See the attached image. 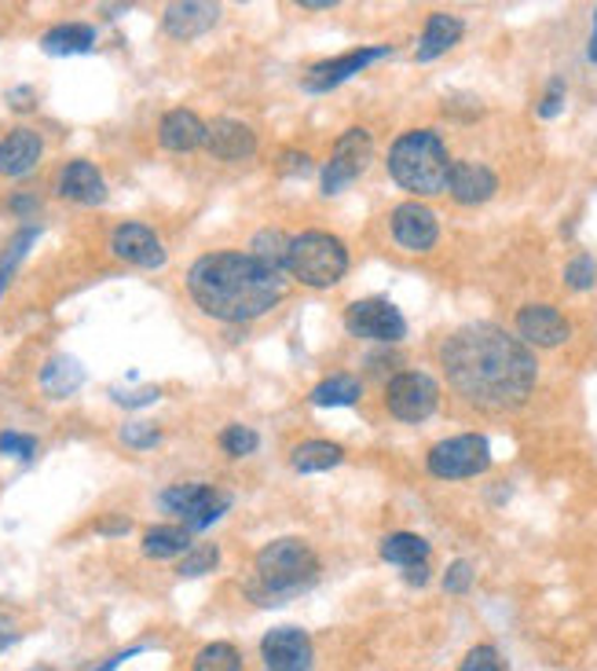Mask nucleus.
<instances>
[{"mask_svg":"<svg viewBox=\"0 0 597 671\" xmlns=\"http://www.w3.org/2000/svg\"><path fill=\"white\" fill-rule=\"evenodd\" d=\"M441 363L451 389L480 411L524 404L539 374L532 349L492 323H473L451 334L441 349Z\"/></svg>","mask_w":597,"mask_h":671,"instance_id":"1","label":"nucleus"},{"mask_svg":"<svg viewBox=\"0 0 597 671\" xmlns=\"http://www.w3.org/2000/svg\"><path fill=\"white\" fill-rule=\"evenodd\" d=\"M188 294L221 323H250L272 312L286 294V276L253 253H205L188 268Z\"/></svg>","mask_w":597,"mask_h":671,"instance_id":"2","label":"nucleus"},{"mask_svg":"<svg viewBox=\"0 0 597 671\" xmlns=\"http://www.w3.org/2000/svg\"><path fill=\"white\" fill-rule=\"evenodd\" d=\"M315 572H320V558H315V551L304 540H297V535L272 540L257 554V580L250 583L246 594L250 602L261 605L290 602L294 594L312 588Z\"/></svg>","mask_w":597,"mask_h":671,"instance_id":"3","label":"nucleus"},{"mask_svg":"<svg viewBox=\"0 0 597 671\" xmlns=\"http://www.w3.org/2000/svg\"><path fill=\"white\" fill-rule=\"evenodd\" d=\"M388 173L411 194H441L451 180V158L444 140L429 129H414L388 148Z\"/></svg>","mask_w":597,"mask_h":671,"instance_id":"4","label":"nucleus"},{"mask_svg":"<svg viewBox=\"0 0 597 671\" xmlns=\"http://www.w3.org/2000/svg\"><path fill=\"white\" fill-rule=\"evenodd\" d=\"M286 272L304 287L326 290L345 279L348 272V250L345 242L331 231H301L290 239V261Z\"/></svg>","mask_w":597,"mask_h":671,"instance_id":"5","label":"nucleus"},{"mask_svg":"<svg viewBox=\"0 0 597 671\" xmlns=\"http://www.w3.org/2000/svg\"><path fill=\"white\" fill-rule=\"evenodd\" d=\"M425 467L444 481L477 478V473H484L487 467H492V444H487V437H480V433L447 437V441H441L429 451Z\"/></svg>","mask_w":597,"mask_h":671,"instance_id":"6","label":"nucleus"},{"mask_svg":"<svg viewBox=\"0 0 597 671\" xmlns=\"http://www.w3.org/2000/svg\"><path fill=\"white\" fill-rule=\"evenodd\" d=\"M385 408L399 422H425L441 408V385L425 371H399L385 385Z\"/></svg>","mask_w":597,"mask_h":671,"instance_id":"7","label":"nucleus"},{"mask_svg":"<svg viewBox=\"0 0 597 671\" xmlns=\"http://www.w3.org/2000/svg\"><path fill=\"white\" fill-rule=\"evenodd\" d=\"M158 503H162L169 514L184 518V524L191 532H199V529H210L216 518L227 514L231 495L216 492V488H210V484H173L158 495Z\"/></svg>","mask_w":597,"mask_h":671,"instance_id":"8","label":"nucleus"},{"mask_svg":"<svg viewBox=\"0 0 597 671\" xmlns=\"http://www.w3.org/2000/svg\"><path fill=\"white\" fill-rule=\"evenodd\" d=\"M371 151H374V140L367 129H348L345 137L334 143L331 151V162L323 166V194H341L352 180H356L363 169L371 166Z\"/></svg>","mask_w":597,"mask_h":671,"instance_id":"9","label":"nucleus"},{"mask_svg":"<svg viewBox=\"0 0 597 671\" xmlns=\"http://www.w3.org/2000/svg\"><path fill=\"white\" fill-rule=\"evenodd\" d=\"M345 327L356 338H371V341H399L407 334V320L399 316L396 304H388L385 298L356 301L345 312Z\"/></svg>","mask_w":597,"mask_h":671,"instance_id":"10","label":"nucleus"},{"mask_svg":"<svg viewBox=\"0 0 597 671\" xmlns=\"http://www.w3.org/2000/svg\"><path fill=\"white\" fill-rule=\"evenodd\" d=\"M388 231H393V239L404 250L425 253L436 247V239H441V221H436V213L429 206L404 202V206H396L393 217H388Z\"/></svg>","mask_w":597,"mask_h":671,"instance_id":"11","label":"nucleus"},{"mask_svg":"<svg viewBox=\"0 0 597 671\" xmlns=\"http://www.w3.org/2000/svg\"><path fill=\"white\" fill-rule=\"evenodd\" d=\"M261 657L267 671H312L315 650L301 628H272L261 642Z\"/></svg>","mask_w":597,"mask_h":671,"instance_id":"12","label":"nucleus"},{"mask_svg":"<svg viewBox=\"0 0 597 671\" xmlns=\"http://www.w3.org/2000/svg\"><path fill=\"white\" fill-rule=\"evenodd\" d=\"M388 48H356V52L348 56H337V59H323V63H315L308 74H304V92H331L337 89L341 81L356 78L360 70H367L377 59H385Z\"/></svg>","mask_w":597,"mask_h":671,"instance_id":"13","label":"nucleus"},{"mask_svg":"<svg viewBox=\"0 0 597 671\" xmlns=\"http://www.w3.org/2000/svg\"><path fill=\"white\" fill-rule=\"evenodd\" d=\"M568 334H571V323L554 309V304H528V309L517 312V338L524 345L557 349V345H565Z\"/></svg>","mask_w":597,"mask_h":671,"instance_id":"14","label":"nucleus"},{"mask_svg":"<svg viewBox=\"0 0 597 671\" xmlns=\"http://www.w3.org/2000/svg\"><path fill=\"white\" fill-rule=\"evenodd\" d=\"M111 250L118 261L136 264V268H162L165 247L148 224H118L111 236Z\"/></svg>","mask_w":597,"mask_h":671,"instance_id":"15","label":"nucleus"},{"mask_svg":"<svg viewBox=\"0 0 597 671\" xmlns=\"http://www.w3.org/2000/svg\"><path fill=\"white\" fill-rule=\"evenodd\" d=\"M205 151L221 162H242L257 151V137L246 121H235V118H216L210 129H205Z\"/></svg>","mask_w":597,"mask_h":671,"instance_id":"16","label":"nucleus"},{"mask_svg":"<svg viewBox=\"0 0 597 671\" xmlns=\"http://www.w3.org/2000/svg\"><path fill=\"white\" fill-rule=\"evenodd\" d=\"M221 19V4H210V0H180V4H169L162 16V30L176 41L199 38Z\"/></svg>","mask_w":597,"mask_h":671,"instance_id":"17","label":"nucleus"},{"mask_svg":"<svg viewBox=\"0 0 597 671\" xmlns=\"http://www.w3.org/2000/svg\"><path fill=\"white\" fill-rule=\"evenodd\" d=\"M498 188V177L492 173L487 166L480 162H458L451 166V180H447V191L451 199L462 202V206H480L495 194Z\"/></svg>","mask_w":597,"mask_h":671,"instance_id":"18","label":"nucleus"},{"mask_svg":"<svg viewBox=\"0 0 597 671\" xmlns=\"http://www.w3.org/2000/svg\"><path fill=\"white\" fill-rule=\"evenodd\" d=\"M55 188L63 199L70 202H81V206H95L107 199V184H103V173L95 169L92 162H84V158H78V162L63 166V173H59Z\"/></svg>","mask_w":597,"mask_h":671,"instance_id":"19","label":"nucleus"},{"mask_svg":"<svg viewBox=\"0 0 597 671\" xmlns=\"http://www.w3.org/2000/svg\"><path fill=\"white\" fill-rule=\"evenodd\" d=\"M44 143L33 129H16L0 140V177H27L41 162Z\"/></svg>","mask_w":597,"mask_h":671,"instance_id":"20","label":"nucleus"},{"mask_svg":"<svg viewBox=\"0 0 597 671\" xmlns=\"http://www.w3.org/2000/svg\"><path fill=\"white\" fill-rule=\"evenodd\" d=\"M205 121L188 111V107H176V111H169L162 118V126H158V140H162V148L169 151H194V148H205Z\"/></svg>","mask_w":597,"mask_h":671,"instance_id":"21","label":"nucleus"},{"mask_svg":"<svg viewBox=\"0 0 597 671\" xmlns=\"http://www.w3.org/2000/svg\"><path fill=\"white\" fill-rule=\"evenodd\" d=\"M462 30H466V27H462V19L436 11V16H429V22H425L422 41H418V52H414V59H418V63L441 59L444 52H451V48L462 41Z\"/></svg>","mask_w":597,"mask_h":671,"instance_id":"22","label":"nucleus"},{"mask_svg":"<svg viewBox=\"0 0 597 671\" xmlns=\"http://www.w3.org/2000/svg\"><path fill=\"white\" fill-rule=\"evenodd\" d=\"M81 382H84V368L74 357H52L41 368V389L48 397H55V400L78 393Z\"/></svg>","mask_w":597,"mask_h":671,"instance_id":"23","label":"nucleus"},{"mask_svg":"<svg viewBox=\"0 0 597 671\" xmlns=\"http://www.w3.org/2000/svg\"><path fill=\"white\" fill-rule=\"evenodd\" d=\"M95 44V30L84 27V22H63V27H52L41 38V48L48 56H81L92 52Z\"/></svg>","mask_w":597,"mask_h":671,"instance_id":"24","label":"nucleus"},{"mask_svg":"<svg viewBox=\"0 0 597 671\" xmlns=\"http://www.w3.org/2000/svg\"><path fill=\"white\" fill-rule=\"evenodd\" d=\"M382 558L393 561L399 569H414V565H429V540L414 532H393L382 540Z\"/></svg>","mask_w":597,"mask_h":671,"instance_id":"25","label":"nucleus"},{"mask_svg":"<svg viewBox=\"0 0 597 671\" xmlns=\"http://www.w3.org/2000/svg\"><path fill=\"white\" fill-rule=\"evenodd\" d=\"M191 543H194V540H191V529H188V524H158V529L143 532V554L158 558V561L191 551Z\"/></svg>","mask_w":597,"mask_h":671,"instance_id":"26","label":"nucleus"},{"mask_svg":"<svg viewBox=\"0 0 597 671\" xmlns=\"http://www.w3.org/2000/svg\"><path fill=\"white\" fill-rule=\"evenodd\" d=\"M360 397H363V385H360V378H352V374H331L312 389V404H320V408H348V404H356Z\"/></svg>","mask_w":597,"mask_h":671,"instance_id":"27","label":"nucleus"},{"mask_svg":"<svg viewBox=\"0 0 597 671\" xmlns=\"http://www.w3.org/2000/svg\"><path fill=\"white\" fill-rule=\"evenodd\" d=\"M294 470L301 473H320V470H334L341 459H345V451L334 441H304L294 448Z\"/></svg>","mask_w":597,"mask_h":671,"instance_id":"28","label":"nucleus"},{"mask_svg":"<svg viewBox=\"0 0 597 671\" xmlns=\"http://www.w3.org/2000/svg\"><path fill=\"white\" fill-rule=\"evenodd\" d=\"M250 247H253V258L267 268H275V272H283L290 261V236H283V231H275V228L257 231Z\"/></svg>","mask_w":597,"mask_h":671,"instance_id":"29","label":"nucleus"},{"mask_svg":"<svg viewBox=\"0 0 597 671\" xmlns=\"http://www.w3.org/2000/svg\"><path fill=\"white\" fill-rule=\"evenodd\" d=\"M41 239V228L38 224H30V228H22L16 239L8 242V250L0 253V294L8 290V283H11V276H16V268H19V261L27 258L30 253V247L33 242Z\"/></svg>","mask_w":597,"mask_h":671,"instance_id":"30","label":"nucleus"},{"mask_svg":"<svg viewBox=\"0 0 597 671\" xmlns=\"http://www.w3.org/2000/svg\"><path fill=\"white\" fill-rule=\"evenodd\" d=\"M191 671H242V657L231 642H210L194 657Z\"/></svg>","mask_w":597,"mask_h":671,"instance_id":"31","label":"nucleus"},{"mask_svg":"<svg viewBox=\"0 0 597 671\" xmlns=\"http://www.w3.org/2000/svg\"><path fill=\"white\" fill-rule=\"evenodd\" d=\"M216 561H221V551H216L213 543H199V547H191L188 551V558L180 561V577H205L210 569H216Z\"/></svg>","mask_w":597,"mask_h":671,"instance_id":"32","label":"nucleus"},{"mask_svg":"<svg viewBox=\"0 0 597 671\" xmlns=\"http://www.w3.org/2000/svg\"><path fill=\"white\" fill-rule=\"evenodd\" d=\"M261 444V437L250 430V425H227L221 433V448L227 451L231 459H242V455H253Z\"/></svg>","mask_w":597,"mask_h":671,"instance_id":"33","label":"nucleus"},{"mask_svg":"<svg viewBox=\"0 0 597 671\" xmlns=\"http://www.w3.org/2000/svg\"><path fill=\"white\" fill-rule=\"evenodd\" d=\"M565 283L571 290H590L597 283V264L590 253H576V258L565 264Z\"/></svg>","mask_w":597,"mask_h":671,"instance_id":"34","label":"nucleus"},{"mask_svg":"<svg viewBox=\"0 0 597 671\" xmlns=\"http://www.w3.org/2000/svg\"><path fill=\"white\" fill-rule=\"evenodd\" d=\"M33 451H38V437H30V433H11V430L0 433V455L33 459Z\"/></svg>","mask_w":597,"mask_h":671,"instance_id":"35","label":"nucleus"},{"mask_svg":"<svg viewBox=\"0 0 597 671\" xmlns=\"http://www.w3.org/2000/svg\"><path fill=\"white\" fill-rule=\"evenodd\" d=\"M121 441H125L129 448H154L158 441H162V430L158 425H148V422H129L125 430H121Z\"/></svg>","mask_w":597,"mask_h":671,"instance_id":"36","label":"nucleus"},{"mask_svg":"<svg viewBox=\"0 0 597 671\" xmlns=\"http://www.w3.org/2000/svg\"><path fill=\"white\" fill-rule=\"evenodd\" d=\"M473 588V565L469 561H451L444 572V591L447 594H466Z\"/></svg>","mask_w":597,"mask_h":671,"instance_id":"37","label":"nucleus"},{"mask_svg":"<svg viewBox=\"0 0 597 671\" xmlns=\"http://www.w3.org/2000/svg\"><path fill=\"white\" fill-rule=\"evenodd\" d=\"M458 671H503V661H498V653L492 645H473Z\"/></svg>","mask_w":597,"mask_h":671,"instance_id":"38","label":"nucleus"},{"mask_svg":"<svg viewBox=\"0 0 597 671\" xmlns=\"http://www.w3.org/2000/svg\"><path fill=\"white\" fill-rule=\"evenodd\" d=\"M111 397L118 400V404H125V408H143V404H154V400L162 397V389L143 385V389H132V393H125V389H111Z\"/></svg>","mask_w":597,"mask_h":671,"instance_id":"39","label":"nucleus"},{"mask_svg":"<svg viewBox=\"0 0 597 671\" xmlns=\"http://www.w3.org/2000/svg\"><path fill=\"white\" fill-rule=\"evenodd\" d=\"M560 107H565V84L560 81H554L550 84V92L543 96V103H539V118H554Z\"/></svg>","mask_w":597,"mask_h":671,"instance_id":"40","label":"nucleus"},{"mask_svg":"<svg viewBox=\"0 0 597 671\" xmlns=\"http://www.w3.org/2000/svg\"><path fill=\"white\" fill-rule=\"evenodd\" d=\"M312 162L308 158H304L301 151H286V154H279V169H283V173H304V169H308Z\"/></svg>","mask_w":597,"mask_h":671,"instance_id":"41","label":"nucleus"},{"mask_svg":"<svg viewBox=\"0 0 597 671\" xmlns=\"http://www.w3.org/2000/svg\"><path fill=\"white\" fill-rule=\"evenodd\" d=\"M38 199H30V194H16V199L8 202V210L11 213H38Z\"/></svg>","mask_w":597,"mask_h":671,"instance_id":"42","label":"nucleus"},{"mask_svg":"<svg viewBox=\"0 0 597 671\" xmlns=\"http://www.w3.org/2000/svg\"><path fill=\"white\" fill-rule=\"evenodd\" d=\"M100 532H103V535H121V532H129V521H125V518H107V521L100 524Z\"/></svg>","mask_w":597,"mask_h":671,"instance_id":"43","label":"nucleus"},{"mask_svg":"<svg viewBox=\"0 0 597 671\" xmlns=\"http://www.w3.org/2000/svg\"><path fill=\"white\" fill-rule=\"evenodd\" d=\"M30 96H33L30 89H11V92H8V103H11V107H22V111H30V107H33Z\"/></svg>","mask_w":597,"mask_h":671,"instance_id":"44","label":"nucleus"},{"mask_svg":"<svg viewBox=\"0 0 597 671\" xmlns=\"http://www.w3.org/2000/svg\"><path fill=\"white\" fill-rule=\"evenodd\" d=\"M11 642H16V628H11L8 617H0V653H4Z\"/></svg>","mask_w":597,"mask_h":671,"instance_id":"45","label":"nucleus"},{"mask_svg":"<svg viewBox=\"0 0 597 671\" xmlns=\"http://www.w3.org/2000/svg\"><path fill=\"white\" fill-rule=\"evenodd\" d=\"M140 653V645H136V650H125V653H118V657H111V661H107V664H100V668H95V671H114L121 661H129V657H136Z\"/></svg>","mask_w":597,"mask_h":671,"instance_id":"46","label":"nucleus"},{"mask_svg":"<svg viewBox=\"0 0 597 671\" xmlns=\"http://www.w3.org/2000/svg\"><path fill=\"white\" fill-rule=\"evenodd\" d=\"M301 8H308V11H326V8H337V0H301Z\"/></svg>","mask_w":597,"mask_h":671,"instance_id":"47","label":"nucleus"},{"mask_svg":"<svg viewBox=\"0 0 597 671\" xmlns=\"http://www.w3.org/2000/svg\"><path fill=\"white\" fill-rule=\"evenodd\" d=\"M587 59L597 63V8H594V33H590V44H587Z\"/></svg>","mask_w":597,"mask_h":671,"instance_id":"48","label":"nucleus"},{"mask_svg":"<svg viewBox=\"0 0 597 671\" xmlns=\"http://www.w3.org/2000/svg\"><path fill=\"white\" fill-rule=\"evenodd\" d=\"M30 671H52V668H48V664H38V668H30Z\"/></svg>","mask_w":597,"mask_h":671,"instance_id":"49","label":"nucleus"}]
</instances>
